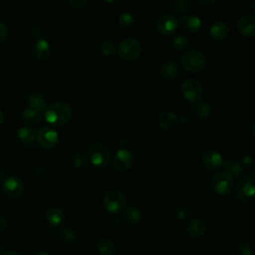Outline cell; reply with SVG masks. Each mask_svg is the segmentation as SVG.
<instances>
[{"label": "cell", "mask_w": 255, "mask_h": 255, "mask_svg": "<svg viewBox=\"0 0 255 255\" xmlns=\"http://www.w3.org/2000/svg\"><path fill=\"white\" fill-rule=\"evenodd\" d=\"M71 117L72 110L65 103H55L45 109V119L52 126H64L70 121Z\"/></svg>", "instance_id": "obj_1"}, {"label": "cell", "mask_w": 255, "mask_h": 255, "mask_svg": "<svg viewBox=\"0 0 255 255\" xmlns=\"http://www.w3.org/2000/svg\"><path fill=\"white\" fill-rule=\"evenodd\" d=\"M88 157L94 166L103 168L109 163L111 159V152L105 143L95 141L88 148Z\"/></svg>", "instance_id": "obj_2"}, {"label": "cell", "mask_w": 255, "mask_h": 255, "mask_svg": "<svg viewBox=\"0 0 255 255\" xmlns=\"http://www.w3.org/2000/svg\"><path fill=\"white\" fill-rule=\"evenodd\" d=\"M181 64L187 72L197 73L205 67L206 59L200 51L190 50L182 55Z\"/></svg>", "instance_id": "obj_3"}, {"label": "cell", "mask_w": 255, "mask_h": 255, "mask_svg": "<svg viewBox=\"0 0 255 255\" xmlns=\"http://www.w3.org/2000/svg\"><path fill=\"white\" fill-rule=\"evenodd\" d=\"M103 204L109 212L118 213L126 206V196L119 189H110L104 194Z\"/></svg>", "instance_id": "obj_4"}, {"label": "cell", "mask_w": 255, "mask_h": 255, "mask_svg": "<svg viewBox=\"0 0 255 255\" xmlns=\"http://www.w3.org/2000/svg\"><path fill=\"white\" fill-rule=\"evenodd\" d=\"M118 55L124 61H133L137 59L141 53V45L134 38L125 39L118 48Z\"/></svg>", "instance_id": "obj_5"}, {"label": "cell", "mask_w": 255, "mask_h": 255, "mask_svg": "<svg viewBox=\"0 0 255 255\" xmlns=\"http://www.w3.org/2000/svg\"><path fill=\"white\" fill-rule=\"evenodd\" d=\"M254 178H255V172L252 171L238 182L235 195L239 201L248 202L253 198L254 192H255Z\"/></svg>", "instance_id": "obj_6"}, {"label": "cell", "mask_w": 255, "mask_h": 255, "mask_svg": "<svg viewBox=\"0 0 255 255\" xmlns=\"http://www.w3.org/2000/svg\"><path fill=\"white\" fill-rule=\"evenodd\" d=\"M212 190L219 195H227L233 187V177L227 172L216 173L210 182Z\"/></svg>", "instance_id": "obj_7"}, {"label": "cell", "mask_w": 255, "mask_h": 255, "mask_svg": "<svg viewBox=\"0 0 255 255\" xmlns=\"http://www.w3.org/2000/svg\"><path fill=\"white\" fill-rule=\"evenodd\" d=\"M181 93L185 100L194 104L202 99L203 90L200 83L194 79H187L181 85Z\"/></svg>", "instance_id": "obj_8"}, {"label": "cell", "mask_w": 255, "mask_h": 255, "mask_svg": "<svg viewBox=\"0 0 255 255\" xmlns=\"http://www.w3.org/2000/svg\"><path fill=\"white\" fill-rule=\"evenodd\" d=\"M36 138L42 147L51 149L57 145L59 135L58 132L51 127H43L37 131Z\"/></svg>", "instance_id": "obj_9"}, {"label": "cell", "mask_w": 255, "mask_h": 255, "mask_svg": "<svg viewBox=\"0 0 255 255\" xmlns=\"http://www.w3.org/2000/svg\"><path fill=\"white\" fill-rule=\"evenodd\" d=\"M2 189L4 193L11 198H18L24 191V184L22 180L16 175H9L5 178Z\"/></svg>", "instance_id": "obj_10"}, {"label": "cell", "mask_w": 255, "mask_h": 255, "mask_svg": "<svg viewBox=\"0 0 255 255\" xmlns=\"http://www.w3.org/2000/svg\"><path fill=\"white\" fill-rule=\"evenodd\" d=\"M132 163L133 155L127 149H120L114 154L112 158L113 166L119 171L128 170L132 166Z\"/></svg>", "instance_id": "obj_11"}, {"label": "cell", "mask_w": 255, "mask_h": 255, "mask_svg": "<svg viewBox=\"0 0 255 255\" xmlns=\"http://www.w3.org/2000/svg\"><path fill=\"white\" fill-rule=\"evenodd\" d=\"M178 23L177 20L168 14L161 15L157 18L155 22V28L156 30L162 34V35H171L173 34L177 29Z\"/></svg>", "instance_id": "obj_12"}, {"label": "cell", "mask_w": 255, "mask_h": 255, "mask_svg": "<svg viewBox=\"0 0 255 255\" xmlns=\"http://www.w3.org/2000/svg\"><path fill=\"white\" fill-rule=\"evenodd\" d=\"M203 165L209 170H216L222 166L223 158L215 149H206L201 157Z\"/></svg>", "instance_id": "obj_13"}, {"label": "cell", "mask_w": 255, "mask_h": 255, "mask_svg": "<svg viewBox=\"0 0 255 255\" xmlns=\"http://www.w3.org/2000/svg\"><path fill=\"white\" fill-rule=\"evenodd\" d=\"M238 31L245 37H253L255 35V17L251 14L241 16L237 21Z\"/></svg>", "instance_id": "obj_14"}, {"label": "cell", "mask_w": 255, "mask_h": 255, "mask_svg": "<svg viewBox=\"0 0 255 255\" xmlns=\"http://www.w3.org/2000/svg\"><path fill=\"white\" fill-rule=\"evenodd\" d=\"M180 26L187 32L196 33L201 29V20L195 15H185L179 20Z\"/></svg>", "instance_id": "obj_15"}, {"label": "cell", "mask_w": 255, "mask_h": 255, "mask_svg": "<svg viewBox=\"0 0 255 255\" xmlns=\"http://www.w3.org/2000/svg\"><path fill=\"white\" fill-rule=\"evenodd\" d=\"M209 34H210V37L214 41H222V40H225L228 37L229 28H228V26L225 22L216 21L210 27Z\"/></svg>", "instance_id": "obj_16"}, {"label": "cell", "mask_w": 255, "mask_h": 255, "mask_svg": "<svg viewBox=\"0 0 255 255\" xmlns=\"http://www.w3.org/2000/svg\"><path fill=\"white\" fill-rule=\"evenodd\" d=\"M51 53V46L46 39H39L32 47V54L38 60H45Z\"/></svg>", "instance_id": "obj_17"}, {"label": "cell", "mask_w": 255, "mask_h": 255, "mask_svg": "<svg viewBox=\"0 0 255 255\" xmlns=\"http://www.w3.org/2000/svg\"><path fill=\"white\" fill-rule=\"evenodd\" d=\"M186 231L191 237L199 238L205 233V224L201 219L193 218L187 223Z\"/></svg>", "instance_id": "obj_18"}, {"label": "cell", "mask_w": 255, "mask_h": 255, "mask_svg": "<svg viewBox=\"0 0 255 255\" xmlns=\"http://www.w3.org/2000/svg\"><path fill=\"white\" fill-rule=\"evenodd\" d=\"M160 76L165 80H173L178 76L179 69L176 63L172 61H167L163 63L159 69Z\"/></svg>", "instance_id": "obj_19"}, {"label": "cell", "mask_w": 255, "mask_h": 255, "mask_svg": "<svg viewBox=\"0 0 255 255\" xmlns=\"http://www.w3.org/2000/svg\"><path fill=\"white\" fill-rule=\"evenodd\" d=\"M158 126L163 129H171L177 124V117L171 112H163L158 116Z\"/></svg>", "instance_id": "obj_20"}, {"label": "cell", "mask_w": 255, "mask_h": 255, "mask_svg": "<svg viewBox=\"0 0 255 255\" xmlns=\"http://www.w3.org/2000/svg\"><path fill=\"white\" fill-rule=\"evenodd\" d=\"M123 217L125 221L130 225H134L140 222L142 214L141 211L136 206H128L123 212Z\"/></svg>", "instance_id": "obj_21"}, {"label": "cell", "mask_w": 255, "mask_h": 255, "mask_svg": "<svg viewBox=\"0 0 255 255\" xmlns=\"http://www.w3.org/2000/svg\"><path fill=\"white\" fill-rule=\"evenodd\" d=\"M46 219L51 225H60L65 221V212L60 207H52L47 211Z\"/></svg>", "instance_id": "obj_22"}, {"label": "cell", "mask_w": 255, "mask_h": 255, "mask_svg": "<svg viewBox=\"0 0 255 255\" xmlns=\"http://www.w3.org/2000/svg\"><path fill=\"white\" fill-rule=\"evenodd\" d=\"M27 104H28L29 108L34 109L39 112H41L47 108V103H46L45 97L39 93L31 94L27 99Z\"/></svg>", "instance_id": "obj_23"}, {"label": "cell", "mask_w": 255, "mask_h": 255, "mask_svg": "<svg viewBox=\"0 0 255 255\" xmlns=\"http://www.w3.org/2000/svg\"><path fill=\"white\" fill-rule=\"evenodd\" d=\"M222 165L226 169L227 173H229L232 177H240L244 172V167L242 164L234 159H227L223 161Z\"/></svg>", "instance_id": "obj_24"}, {"label": "cell", "mask_w": 255, "mask_h": 255, "mask_svg": "<svg viewBox=\"0 0 255 255\" xmlns=\"http://www.w3.org/2000/svg\"><path fill=\"white\" fill-rule=\"evenodd\" d=\"M42 118L41 112L28 108L21 114V121L26 125H35Z\"/></svg>", "instance_id": "obj_25"}, {"label": "cell", "mask_w": 255, "mask_h": 255, "mask_svg": "<svg viewBox=\"0 0 255 255\" xmlns=\"http://www.w3.org/2000/svg\"><path fill=\"white\" fill-rule=\"evenodd\" d=\"M115 243L109 238H103L97 243V250L102 255H113L116 252Z\"/></svg>", "instance_id": "obj_26"}, {"label": "cell", "mask_w": 255, "mask_h": 255, "mask_svg": "<svg viewBox=\"0 0 255 255\" xmlns=\"http://www.w3.org/2000/svg\"><path fill=\"white\" fill-rule=\"evenodd\" d=\"M36 130L30 127H22L18 129V132H17V135L19 137V139L26 143V144H29V143H32L35 138H36Z\"/></svg>", "instance_id": "obj_27"}, {"label": "cell", "mask_w": 255, "mask_h": 255, "mask_svg": "<svg viewBox=\"0 0 255 255\" xmlns=\"http://www.w3.org/2000/svg\"><path fill=\"white\" fill-rule=\"evenodd\" d=\"M196 117L200 120H206L211 116V107L205 102H198L192 105Z\"/></svg>", "instance_id": "obj_28"}, {"label": "cell", "mask_w": 255, "mask_h": 255, "mask_svg": "<svg viewBox=\"0 0 255 255\" xmlns=\"http://www.w3.org/2000/svg\"><path fill=\"white\" fill-rule=\"evenodd\" d=\"M59 238L61 240V242L65 243V244H69L75 241L76 239V233L72 228L66 227L60 230L59 232Z\"/></svg>", "instance_id": "obj_29"}, {"label": "cell", "mask_w": 255, "mask_h": 255, "mask_svg": "<svg viewBox=\"0 0 255 255\" xmlns=\"http://www.w3.org/2000/svg\"><path fill=\"white\" fill-rule=\"evenodd\" d=\"M100 50L105 56H112L117 52L116 45L111 40H103L100 43Z\"/></svg>", "instance_id": "obj_30"}, {"label": "cell", "mask_w": 255, "mask_h": 255, "mask_svg": "<svg viewBox=\"0 0 255 255\" xmlns=\"http://www.w3.org/2000/svg\"><path fill=\"white\" fill-rule=\"evenodd\" d=\"M172 46L176 50L182 51V50H185L189 46V41L185 36L178 34L172 38Z\"/></svg>", "instance_id": "obj_31"}, {"label": "cell", "mask_w": 255, "mask_h": 255, "mask_svg": "<svg viewBox=\"0 0 255 255\" xmlns=\"http://www.w3.org/2000/svg\"><path fill=\"white\" fill-rule=\"evenodd\" d=\"M118 24L122 28H129L133 24V16L128 12H122L118 16Z\"/></svg>", "instance_id": "obj_32"}, {"label": "cell", "mask_w": 255, "mask_h": 255, "mask_svg": "<svg viewBox=\"0 0 255 255\" xmlns=\"http://www.w3.org/2000/svg\"><path fill=\"white\" fill-rule=\"evenodd\" d=\"M72 161L74 163V165L78 168H83L85 166H87V163H88V158L87 156L82 153V152H77L73 155L72 157Z\"/></svg>", "instance_id": "obj_33"}, {"label": "cell", "mask_w": 255, "mask_h": 255, "mask_svg": "<svg viewBox=\"0 0 255 255\" xmlns=\"http://www.w3.org/2000/svg\"><path fill=\"white\" fill-rule=\"evenodd\" d=\"M235 252L237 255H252V247L246 241H242L236 245Z\"/></svg>", "instance_id": "obj_34"}, {"label": "cell", "mask_w": 255, "mask_h": 255, "mask_svg": "<svg viewBox=\"0 0 255 255\" xmlns=\"http://www.w3.org/2000/svg\"><path fill=\"white\" fill-rule=\"evenodd\" d=\"M189 7V0H174L173 8L177 13H184Z\"/></svg>", "instance_id": "obj_35"}, {"label": "cell", "mask_w": 255, "mask_h": 255, "mask_svg": "<svg viewBox=\"0 0 255 255\" xmlns=\"http://www.w3.org/2000/svg\"><path fill=\"white\" fill-rule=\"evenodd\" d=\"M174 215L179 220H184L188 216V210L183 206H178L174 210Z\"/></svg>", "instance_id": "obj_36"}, {"label": "cell", "mask_w": 255, "mask_h": 255, "mask_svg": "<svg viewBox=\"0 0 255 255\" xmlns=\"http://www.w3.org/2000/svg\"><path fill=\"white\" fill-rule=\"evenodd\" d=\"M71 7L75 9H81L85 7L88 3V0H68Z\"/></svg>", "instance_id": "obj_37"}, {"label": "cell", "mask_w": 255, "mask_h": 255, "mask_svg": "<svg viewBox=\"0 0 255 255\" xmlns=\"http://www.w3.org/2000/svg\"><path fill=\"white\" fill-rule=\"evenodd\" d=\"M8 36V29L7 26L0 21V43H2Z\"/></svg>", "instance_id": "obj_38"}, {"label": "cell", "mask_w": 255, "mask_h": 255, "mask_svg": "<svg viewBox=\"0 0 255 255\" xmlns=\"http://www.w3.org/2000/svg\"><path fill=\"white\" fill-rule=\"evenodd\" d=\"M242 166H247V167H251L253 165V158L250 155H244L241 158V162Z\"/></svg>", "instance_id": "obj_39"}, {"label": "cell", "mask_w": 255, "mask_h": 255, "mask_svg": "<svg viewBox=\"0 0 255 255\" xmlns=\"http://www.w3.org/2000/svg\"><path fill=\"white\" fill-rule=\"evenodd\" d=\"M34 172L36 174L37 177H40V178H43L46 176L47 174V170L43 167V166H37L35 169H34Z\"/></svg>", "instance_id": "obj_40"}, {"label": "cell", "mask_w": 255, "mask_h": 255, "mask_svg": "<svg viewBox=\"0 0 255 255\" xmlns=\"http://www.w3.org/2000/svg\"><path fill=\"white\" fill-rule=\"evenodd\" d=\"M5 225H6V219L4 215L0 214V231H2L5 228Z\"/></svg>", "instance_id": "obj_41"}, {"label": "cell", "mask_w": 255, "mask_h": 255, "mask_svg": "<svg viewBox=\"0 0 255 255\" xmlns=\"http://www.w3.org/2000/svg\"><path fill=\"white\" fill-rule=\"evenodd\" d=\"M198 4L200 5H210L212 4L213 2H215L216 0H195Z\"/></svg>", "instance_id": "obj_42"}, {"label": "cell", "mask_w": 255, "mask_h": 255, "mask_svg": "<svg viewBox=\"0 0 255 255\" xmlns=\"http://www.w3.org/2000/svg\"><path fill=\"white\" fill-rule=\"evenodd\" d=\"M0 255H20L19 253L15 252V251H4L3 253H1Z\"/></svg>", "instance_id": "obj_43"}, {"label": "cell", "mask_w": 255, "mask_h": 255, "mask_svg": "<svg viewBox=\"0 0 255 255\" xmlns=\"http://www.w3.org/2000/svg\"><path fill=\"white\" fill-rule=\"evenodd\" d=\"M4 122V114L2 113V111L0 110V126L3 124Z\"/></svg>", "instance_id": "obj_44"}, {"label": "cell", "mask_w": 255, "mask_h": 255, "mask_svg": "<svg viewBox=\"0 0 255 255\" xmlns=\"http://www.w3.org/2000/svg\"><path fill=\"white\" fill-rule=\"evenodd\" d=\"M35 255H50L48 252H45V251H41V252H38L37 254Z\"/></svg>", "instance_id": "obj_45"}, {"label": "cell", "mask_w": 255, "mask_h": 255, "mask_svg": "<svg viewBox=\"0 0 255 255\" xmlns=\"http://www.w3.org/2000/svg\"><path fill=\"white\" fill-rule=\"evenodd\" d=\"M4 176V170L2 168H0V179H2Z\"/></svg>", "instance_id": "obj_46"}, {"label": "cell", "mask_w": 255, "mask_h": 255, "mask_svg": "<svg viewBox=\"0 0 255 255\" xmlns=\"http://www.w3.org/2000/svg\"><path fill=\"white\" fill-rule=\"evenodd\" d=\"M107 2H111V3H113V2H117L118 0H106Z\"/></svg>", "instance_id": "obj_47"}]
</instances>
